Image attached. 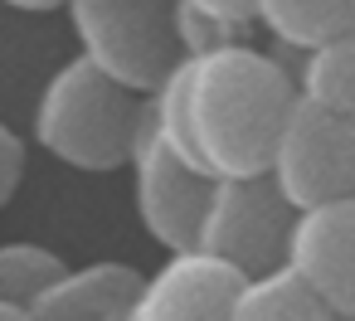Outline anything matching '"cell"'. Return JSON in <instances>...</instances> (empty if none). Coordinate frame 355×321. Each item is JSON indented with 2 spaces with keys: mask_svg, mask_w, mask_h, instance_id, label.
<instances>
[{
  "mask_svg": "<svg viewBox=\"0 0 355 321\" xmlns=\"http://www.w3.org/2000/svg\"><path fill=\"white\" fill-rule=\"evenodd\" d=\"M20 180H25V141L10 132V122H0V209L15 200Z\"/></svg>",
  "mask_w": 355,
  "mask_h": 321,
  "instance_id": "obj_15",
  "label": "cell"
},
{
  "mask_svg": "<svg viewBox=\"0 0 355 321\" xmlns=\"http://www.w3.org/2000/svg\"><path fill=\"white\" fill-rule=\"evenodd\" d=\"M243 277L209 253H171L132 302L127 321H229Z\"/></svg>",
  "mask_w": 355,
  "mask_h": 321,
  "instance_id": "obj_8",
  "label": "cell"
},
{
  "mask_svg": "<svg viewBox=\"0 0 355 321\" xmlns=\"http://www.w3.org/2000/svg\"><path fill=\"white\" fill-rule=\"evenodd\" d=\"M0 321H30L25 306H10V302H0Z\"/></svg>",
  "mask_w": 355,
  "mask_h": 321,
  "instance_id": "obj_18",
  "label": "cell"
},
{
  "mask_svg": "<svg viewBox=\"0 0 355 321\" xmlns=\"http://www.w3.org/2000/svg\"><path fill=\"white\" fill-rule=\"evenodd\" d=\"M141 103V93L112 83L88 59H69L35 103V141L73 171H117L132 161Z\"/></svg>",
  "mask_w": 355,
  "mask_h": 321,
  "instance_id": "obj_2",
  "label": "cell"
},
{
  "mask_svg": "<svg viewBox=\"0 0 355 321\" xmlns=\"http://www.w3.org/2000/svg\"><path fill=\"white\" fill-rule=\"evenodd\" d=\"M141 292V272L132 263L103 258L88 268H69L54 287H44L25 316L30 321H127Z\"/></svg>",
  "mask_w": 355,
  "mask_h": 321,
  "instance_id": "obj_9",
  "label": "cell"
},
{
  "mask_svg": "<svg viewBox=\"0 0 355 321\" xmlns=\"http://www.w3.org/2000/svg\"><path fill=\"white\" fill-rule=\"evenodd\" d=\"M69 272V263L44 243H0V302L30 306L44 287H54Z\"/></svg>",
  "mask_w": 355,
  "mask_h": 321,
  "instance_id": "obj_13",
  "label": "cell"
},
{
  "mask_svg": "<svg viewBox=\"0 0 355 321\" xmlns=\"http://www.w3.org/2000/svg\"><path fill=\"white\" fill-rule=\"evenodd\" d=\"M297 209L277 190L268 171L258 175H214L209 209L200 224V253L229 263L243 282L268 277L287 268V238H292Z\"/></svg>",
  "mask_w": 355,
  "mask_h": 321,
  "instance_id": "obj_4",
  "label": "cell"
},
{
  "mask_svg": "<svg viewBox=\"0 0 355 321\" xmlns=\"http://www.w3.org/2000/svg\"><path fill=\"white\" fill-rule=\"evenodd\" d=\"M268 175L287 195L292 209H316L331 200H355V122L336 117L297 93Z\"/></svg>",
  "mask_w": 355,
  "mask_h": 321,
  "instance_id": "obj_5",
  "label": "cell"
},
{
  "mask_svg": "<svg viewBox=\"0 0 355 321\" xmlns=\"http://www.w3.org/2000/svg\"><path fill=\"white\" fill-rule=\"evenodd\" d=\"M0 6H10V10H30V15H40V10H64L69 0H0Z\"/></svg>",
  "mask_w": 355,
  "mask_h": 321,
  "instance_id": "obj_17",
  "label": "cell"
},
{
  "mask_svg": "<svg viewBox=\"0 0 355 321\" xmlns=\"http://www.w3.org/2000/svg\"><path fill=\"white\" fill-rule=\"evenodd\" d=\"M171 20H175V44H180V54H185V59H200V54H214V49L243 44L234 25H224V20H214V15H205L200 6H190V0H175Z\"/></svg>",
  "mask_w": 355,
  "mask_h": 321,
  "instance_id": "obj_14",
  "label": "cell"
},
{
  "mask_svg": "<svg viewBox=\"0 0 355 321\" xmlns=\"http://www.w3.org/2000/svg\"><path fill=\"white\" fill-rule=\"evenodd\" d=\"M336 321H345V316H336Z\"/></svg>",
  "mask_w": 355,
  "mask_h": 321,
  "instance_id": "obj_19",
  "label": "cell"
},
{
  "mask_svg": "<svg viewBox=\"0 0 355 321\" xmlns=\"http://www.w3.org/2000/svg\"><path fill=\"white\" fill-rule=\"evenodd\" d=\"M287 268L316 292V302L331 316L355 321V200L297 209Z\"/></svg>",
  "mask_w": 355,
  "mask_h": 321,
  "instance_id": "obj_7",
  "label": "cell"
},
{
  "mask_svg": "<svg viewBox=\"0 0 355 321\" xmlns=\"http://www.w3.org/2000/svg\"><path fill=\"white\" fill-rule=\"evenodd\" d=\"M137 171V214H141V229L171 248V253H195L200 248V224H205V209H209V190H214V175L195 171L190 161H180L146 122V103H141V127H137V146H132V161Z\"/></svg>",
  "mask_w": 355,
  "mask_h": 321,
  "instance_id": "obj_6",
  "label": "cell"
},
{
  "mask_svg": "<svg viewBox=\"0 0 355 321\" xmlns=\"http://www.w3.org/2000/svg\"><path fill=\"white\" fill-rule=\"evenodd\" d=\"M78 59L132 93H156L185 59L175 44V0H69Z\"/></svg>",
  "mask_w": 355,
  "mask_h": 321,
  "instance_id": "obj_3",
  "label": "cell"
},
{
  "mask_svg": "<svg viewBox=\"0 0 355 321\" xmlns=\"http://www.w3.org/2000/svg\"><path fill=\"white\" fill-rule=\"evenodd\" d=\"M190 6H200L205 15H214V20L234 25V30L253 25V0H190Z\"/></svg>",
  "mask_w": 355,
  "mask_h": 321,
  "instance_id": "obj_16",
  "label": "cell"
},
{
  "mask_svg": "<svg viewBox=\"0 0 355 321\" xmlns=\"http://www.w3.org/2000/svg\"><path fill=\"white\" fill-rule=\"evenodd\" d=\"M229 321H336V316L316 302V292L292 268H277L268 277L243 282Z\"/></svg>",
  "mask_w": 355,
  "mask_h": 321,
  "instance_id": "obj_11",
  "label": "cell"
},
{
  "mask_svg": "<svg viewBox=\"0 0 355 321\" xmlns=\"http://www.w3.org/2000/svg\"><path fill=\"white\" fill-rule=\"evenodd\" d=\"M253 20L292 49H316L355 30V0H253Z\"/></svg>",
  "mask_w": 355,
  "mask_h": 321,
  "instance_id": "obj_10",
  "label": "cell"
},
{
  "mask_svg": "<svg viewBox=\"0 0 355 321\" xmlns=\"http://www.w3.org/2000/svg\"><path fill=\"white\" fill-rule=\"evenodd\" d=\"M195 151L209 175H258L297 103L292 73L253 44H229L180 64Z\"/></svg>",
  "mask_w": 355,
  "mask_h": 321,
  "instance_id": "obj_1",
  "label": "cell"
},
{
  "mask_svg": "<svg viewBox=\"0 0 355 321\" xmlns=\"http://www.w3.org/2000/svg\"><path fill=\"white\" fill-rule=\"evenodd\" d=\"M297 93L306 103H316V107L355 122V30L350 35H336V40L316 44V49H306L302 88Z\"/></svg>",
  "mask_w": 355,
  "mask_h": 321,
  "instance_id": "obj_12",
  "label": "cell"
}]
</instances>
